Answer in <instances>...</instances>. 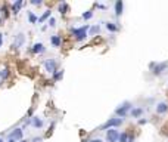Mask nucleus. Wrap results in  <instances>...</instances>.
I'll use <instances>...</instances> for the list:
<instances>
[{
  "label": "nucleus",
  "instance_id": "1",
  "mask_svg": "<svg viewBox=\"0 0 168 142\" xmlns=\"http://www.w3.org/2000/svg\"><path fill=\"white\" fill-rule=\"evenodd\" d=\"M89 28H90V25H87V24L81 25V27H72L71 33H72V36L75 37L77 42H84L86 37L89 36Z\"/></svg>",
  "mask_w": 168,
  "mask_h": 142
},
{
  "label": "nucleus",
  "instance_id": "2",
  "mask_svg": "<svg viewBox=\"0 0 168 142\" xmlns=\"http://www.w3.org/2000/svg\"><path fill=\"white\" fill-rule=\"evenodd\" d=\"M124 123V119L119 117H114V119L106 120L105 125H102V130H109V129H117L118 126H121Z\"/></svg>",
  "mask_w": 168,
  "mask_h": 142
},
{
  "label": "nucleus",
  "instance_id": "3",
  "mask_svg": "<svg viewBox=\"0 0 168 142\" xmlns=\"http://www.w3.org/2000/svg\"><path fill=\"white\" fill-rule=\"evenodd\" d=\"M168 68V62H152L151 64V70L155 76H161L167 71Z\"/></svg>",
  "mask_w": 168,
  "mask_h": 142
},
{
  "label": "nucleus",
  "instance_id": "4",
  "mask_svg": "<svg viewBox=\"0 0 168 142\" xmlns=\"http://www.w3.org/2000/svg\"><path fill=\"white\" fill-rule=\"evenodd\" d=\"M22 138H24V129L22 127H16V129H13L9 133L7 142H19V141H22Z\"/></svg>",
  "mask_w": 168,
  "mask_h": 142
},
{
  "label": "nucleus",
  "instance_id": "5",
  "mask_svg": "<svg viewBox=\"0 0 168 142\" xmlns=\"http://www.w3.org/2000/svg\"><path fill=\"white\" fill-rule=\"evenodd\" d=\"M131 108H133L131 104H130L128 101H125V102H123L121 105H118V108L115 110V114H117V117H119V119H124Z\"/></svg>",
  "mask_w": 168,
  "mask_h": 142
},
{
  "label": "nucleus",
  "instance_id": "6",
  "mask_svg": "<svg viewBox=\"0 0 168 142\" xmlns=\"http://www.w3.org/2000/svg\"><path fill=\"white\" fill-rule=\"evenodd\" d=\"M25 45V34L24 33H18L15 37H13V43H12V49H15V51H18V49H21L22 46Z\"/></svg>",
  "mask_w": 168,
  "mask_h": 142
},
{
  "label": "nucleus",
  "instance_id": "7",
  "mask_svg": "<svg viewBox=\"0 0 168 142\" xmlns=\"http://www.w3.org/2000/svg\"><path fill=\"white\" fill-rule=\"evenodd\" d=\"M44 70L47 73L53 74L55 71H58V61H56L55 58H49V59H46L44 61Z\"/></svg>",
  "mask_w": 168,
  "mask_h": 142
},
{
  "label": "nucleus",
  "instance_id": "8",
  "mask_svg": "<svg viewBox=\"0 0 168 142\" xmlns=\"http://www.w3.org/2000/svg\"><path fill=\"white\" fill-rule=\"evenodd\" d=\"M118 136H119V132L117 129L106 130V142H118Z\"/></svg>",
  "mask_w": 168,
  "mask_h": 142
},
{
  "label": "nucleus",
  "instance_id": "9",
  "mask_svg": "<svg viewBox=\"0 0 168 142\" xmlns=\"http://www.w3.org/2000/svg\"><path fill=\"white\" fill-rule=\"evenodd\" d=\"M31 53H34V55H41V53H44L46 52V47H44V45L43 43H34L33 46H31Z\"/></svg>",
  "mask_w": 168,
  "mask_h": 142
},
{
  "label": "nucleus",
  "instance_id": "10",
  "mask_svg": "<svg viewBox=\"0 0 168 142\" xmlns=\"http://www.w3.org/2000/svg\"><path fill=\"white\" fill-rule=\"evenodd\" d=\"M28 123L33 126V127H35V129H41L44 126V121H43V119H40V117H31V119L28 120Z\"/></svg>",
  "mask_w": 168,
  "mask_h": 142
},
{
  "label": "nucleus",
  "instance_id": "11",
  "mask_svg": "<svg viewBox=\"0 0 168 142\" xmlns=\"http://www.w3.org/2000/svg\"><path fill=\"white\" fill-rule=\"evenodd\" d=\"M118 142H134V136L128 132H121L118 136Z\"/></svg>",
  "mask_w": 168,
  "mask_h": 142
},
{
  "label": "nucleus",
  "instance_id": "12",
  "mask_svg": "<svg viewBox=\"0 0 168 142\" xmlns=\"http://www.w3.org/2000/svg\"><path fill=\"white\" fill-rule=\"evenodd\" d=\"M143 113H145V110H143L142 107H133L131 110H130V114H131L133 119H139V117H142Z\"/></svg>",
  "mask_w": 168,
  "mask_h": 142
},
{
  "label": "nucleus",
  "instance_id": "13",
  "mask_svg": "<svg viewBox=\"0 0 168 142\" xmlns=\"http://www.w3.org/2000/svg\"><path fill=\"white\" fill-rule=\"evenodd\" d=\"M50 43H52L53 47H59V46L62 45V37L61 36H58V34L50 36Z\"/></svg>",
  "mask_w": 168,
  "mask_h": 142
},
{
  "label": "nucleus",
  "instance_id": "14",
  "mask_svg": "<svg viewBox=\"0 0 168 142\" xmlns=\"http://www.w3.org/2000/svg\"><path fill=\"white\" fill-rule=\"evenodd\" d=\"M22 6H24V2H22V0H16V2H15V3L12 5V13H13V15H18Z\"/></svg>",
  "mask_w": 168,
  "mask_h": 142
},
{
  "label": "nucleus",
  "instance_id": "15",
  "mask_svg": "<svg viewBox=\"0 0 168 142\" xmlns=\"http://www.w3.org/2000/svg\"><path fill=\"white\" fill-rule=\"evenodd\" d=\"M155 110H156L158 114H167L168 113V104L167 102H159Z\"/></svg>",
  "mask_w": 168,
  "mask_h": 142
},
{
  "label": "nucleus",
  "instance_id": "16",
  "mask_svg": "<svg viewBox=\"0 0 168 142\" xmlns=\"http://www.w3.org/2000/svg\"><path fill=\"white\" fill-rule=\"evenodd\" d=\"M123 9H124V3L121 0L115 2V17H121L123 15Z\"/></svg>",
  "mask_w": 168,
  "mask_h": 142
},
{
  "label": "nucleus",
  "instance_id": "17",
  "mask_svg": "<svg viewBox=\"0 0 168 142\" xmlns=\"http://www.w3.org/2000/svg\"><path fill=\"white\" fill-rule=\"evenodd\" d=\"M68 9H69V6H68L67 2H62V3H59V6H58V11H59L61 15H65L68 12Z\"/></svg>",
  "mask_w": 168,
  "mask_h": 142
},
{
  "label": "nucleus",
  "instance_id": "18",
  "mask_svg": "<svg viewBox=\"0 0 168 142\" xmlns=\"http://www.w3.org/2000/svg\"><path fill=\"white\" fill-rule=\"evenodd\" d=\"M9 74H11V71H9V68L7 67H5V68L0 70V80L2 81H5V80H7V77H9Z\"/></svg>",
  "mask_w": 168,
  "mask_h": 142
},
{
  "label": "nucleus",
  "instance_id": "19",
  "mask_svg": "<svg viewBox=\"0 0 168 142\" xmlns=\"http://www.w3.org/2000/svg\"><path fill=\"white\" fill-rule=\"evenodd\" d=\"M105 27H106V30H108V31H111V33L118 31V25L115 22H106V24H105Z\"/></svg>",
  "mask_w": 168,
  "mask_h": 142
},
{
  "label": "nucleus",
  "instance_id": "20",
  "mask_svg": "<svg viewBox=\"0 0 168 142\" xmlns=\"http://www.w3.org/2000/svg\"><path fill=\"white\" fill-rule=\"evenodd\" d=\"M100 33V25H93L89 28V36H96Z\"/></svg>",
  "mask_w": 168,
  "mask_h": 142
},
{
  "label": "nucleus",
  "instance_id": "21",
  "mask_svg": "<svg viewBox=\"0 0 168 142\" xmlns=\"http://www.w3.org/2000/svg\"><path fill=\"white\" fill-rule=\"evenodd\" d=\"M28 21H30V24H35L37 21H39V17L34 13V12H28Z\"/></svg>",
  "mask_w": 168,
  "mask_h": 142
},
{
  "label": "nucleus",
  "instance_id": "22",
  "mask_svg": "<svg viewBox=\"0 0 168 142\" xmlns=\"http://www.w3.org/2000/svg\"><path fill=\"white\" fill-rule=\"evenodd\" d=\"M62 77H63V70H58V71L53 73V80H55V81H59Z\"/></svg>",
  "mask_w": 168,
  "mask_h": 142
},
{
  "label": "nucleus",
  "instance_id": "23",
  "mask_svg": "<svg viewBox=\"0 0 168 142\" xmlns=\"http://www.w3.org/2000/svg\"><path fill=\"white\" fill-rule=\"evenodd\" d=\"M93 15H95V13H93V11H86L83 15H81V18H83L84 21H89V19H91V18H93Z\"/></svg>",
  "mask_w": 168,
  "mask_h": 142
},
{
  "label": "nucleus",
  "instance_id": "24",
  "mask_svg": "<svg viewBox=\"0 0 168 142\" xmlns=\"http://www.w3.org/2000/svg\"><path fill=\"white\" fill-rule=\"evenodd\" d=\"M50 13H52L50 11H46L44 13H43V15L39 18V21H37V22H44L46 19H49V18H50Z\"/></svg>",
  "mask_w": 168,
  "mask_h": 142
},
{
  "label": "nucleus",
  "instance_id": "25",
  "mask_svg": "<svg viewBox=\"0 0 168 142\" xmlns=\"http://www.w3.org/2000/svg\"><path fill=\"white\" fill-rule=\"evenodd\" d=\"M47 27H52V28H53V27H56V19L53 17L49 18V21H47Z\"/></svg>",
  "mask_w": 168,
  "mask_h": 142
},
{
  "label": "nucleus",
  "instance_id": "26",
  "mask_svg": "<svg viewBox=\"0 0 168 142\" xmlns=\"http://www.w3.org/2000/svg\"><path fill=\"white\" fill-rule=\"evenodd\" d=\"M41 3H43L41 0H31V5H33V6H40Z\"/></svg>",
  "mask_w": 168,
  "mask_h": 142
},
{
  "label": "nucleus",
  "instance_id": "27",
  "mask_svg": "<svg viewBox=\"0 0 168 142\" xmlns=\"http://www.w3.org/2000/svg\"><path fill=\"white\" fill-rule=\"evenodd\" d=\"M41 141H43V138H41V136H35V138L31 139V142H41Z\"/></svg>",
  "mask_w": 168,
  "mask_h": 142
},
{
  "label": "nucleus",
  "instance_id": "28",
  "mask_svg": "<svg viewBox=\"0 0 168 142\" xmlns=\"http://www.w3.org/2000/svg\"><path fill=\"white\" fill-rule=\"evenodd\" d=\"M146 123H147V119H140V120H139V125H140V126L146 125Z\"/></svg>",
  "mask_w": 168,
  "mask_h": 142
},
{
  "label": "nucleus",
  "instance_id": "29",
  "mask_svg": "<svg viewBox=\"0 0 168 142\" xmlns=\"http://www.w3.org/2000/svg\"><path fill=\"white\" fill-rule=\"evenodd\" d=\"M87 142H103L102 139H99V138H93V139H89Z\"/></svg>",
  "mask_w": 168,
  "mask_h": 142
},
{
  "label": "nucleus",
  "instance_id": "30",
  "mask_svg": "<svg viewBox=\"0 0 168 142\" xmlns=\"http://www.w3.org/2000/svg\"><path fill=\"white\" fill-rule=\"evenodd\" d=\"M96 6H97L99 9H106V6L103 5V3H96Z\"/></svg>",
  "mask_w": 168,
  "mask_h": 142
},
{
  "label": "nucleus",
  "instance_id": "31",
  "mask_svg": "<svg viewBox=\"0 0 168 142\" xmlns=\"http://www.w3.org/2000/svg\"><path fill=\"white\" fill-rule=\"evenodd\" d=\"M2 46H3V34L0 33V47H2Z\"/></svg>",
  "mask_w": 168,
  "mask_h": 142
},
{
  "label": "nucleus",
  "instance_id": "32",
  "mask_svg": "<svg viewBox=\"0 0 168 142\" xmlns=\"http://www.w3.org/2000/svg\"><path fill=\"white\" fill-rule=\"evenodd\" d=\"M19 142H30V141H27V139H22V141H19Z\"/></svg>",
  "mask_w": 168,
  "mask_h": 142
},
{
  "label": "nucleus",
  "instance_id": "33",
  "mask_svg": "<svg viewBox=\"0 0 168 142\" xmlns=\"http://www.w3.org/2000/svg\"><path fill=\"white\" fill-rule=\"evenodd\" d=\"M0 142H5V141H3V138H0Z\"/></svg>",
  "mask_w": 168,
  "mask_h": 142
},
{
  "label": "nucleus",
  "instance_id": "34",
  "mask_svg": "<svg viewBox=\"0 0 168 142\" xmlns=\"http://www.w3.org/2000/svg\"><path fill=\"white\" fill-rule=\"evenodd\" d=\"M0 22H2V19H0ZM0 25H2V24H0Z\"/></svg>",
  "mask_w": 168,
  "mask_h": 142
},
{
  "label": "nucleus",
  "instance_id": "35",
  "mask_svg": "<svg viewBox=\"0 0 168 142\" xmlns=\"http://www.w3.org/2000/svg\"><path fill=\"white\" fill-rule=\"evenodd\" d=\"M0 85H2V80H0Z\"/></svg>",
  "mask_w": 168,
  "mask_h": 142
}]
</instances>
